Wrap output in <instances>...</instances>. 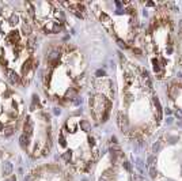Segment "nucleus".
I'll list each match as a JSON object with an SVG mask.
<instances>
[{"mask_svg":"<svg viewBox=\"0 0 182 181\" xmlns=\"http://www.w3.org/2000/svg\"><path fill=\"white\" fill-rule=\"evenodd\" d=\"M0 63L14 84L29 83L38 65L35 36L27 16L8 6L0 10Z\"/></svg>","mask_w":182,"mask_h":181,"instance_id":"obj_1","label":"nucleus"},{"mask_svg":"<svg viewBox=\"0 0 182 181\" xmlns=\"http://www.w3.org/2000/svg\"><path fill=\"white\" fill-rule=\"evenodd\" d=\"M49 124L48 113L42 110L38 100H34L30 106V110L25 120L23 135L20 138V144L30 157L41 158L49 154L50 150V138L41 135L39 128Z\"/></svg>","mask_w":182,"mask_h":181,"instance_id":"obj_2","label":"nucleus"},{"mask_svg":"<svg viewBox=\"0 0 182 181\" xmlns=\"http://www.w3.org/2000/svg\"><path fill=\"white\" fill-rule=\"evenodd\" d=\"M23 101L12 87L0 81V133L11 135L23 114Z\"/></svg>","mask_w":182,"mask_h":181,"instance_id":"obj_3","label":"nucleus"},{"mask_svg":"<svg viewBox=\"0 0 182 181\" xmlns=\"http://www.w3.org/2000/svg\"><path fill=\"white\" fill-rule=\"evenodd\" d=\"M0 181H16L15 166L11 155L0 149Z\"/></svg>","mask_w":182,"mask_h":181,"instance_id":"obj_4","label":"nucleus"},{"mask_svg":"<svg viewBox=\"0 0 182 181\" xmlns=\"http://www.w3.org/2000/svg\"><path fill=\"white\" fill-rule=\"evenodd\" d=\"M155 162H156V157H155V155H150V157H148V159H147V165L150 166H153V163H155Z\"/></svg>","mask_w":182,"mask_h":181,"instance_id":"obj_5","label":"nucleus"},{"mask_svg":"<svg viewBox=\"0 0 182 181\" xmlns=\"http://www.w3.org/2000/svg\"><path fill=\"white\" fill-rule=\"evenodd\" d=\"M148 173H150V176H151V178H155L156 177V168H155V166H151L150 169H148Z\"/></svg>","mask_w":182,"mask_h":181,"instance_id":"obj_6","label":"nucleus"},{"mask_svg":"<svg viewBox=\"0 0 182 181\" xmlns=\"http://www.w3.org/2000/svg\"><path fill=\"white\" fill-rule=\"evenodd\" d=\"M159 149H160V142H156L155 144L152 146V151L153 152H158V151H159Z\"/></svg>","mask_w":182,"mask_h":181,"instance_id":"obj_7","label":"nucleus"},{"mask_svg":"<svg viewBox=\"0 0 182 181\" xmlns=\"http://www.w3.org/2000/svg\"><path fill=\"white\" fill-rule=\"evenodd\" d=\"M132 181H143V178L137 174H132Z\"/></svg>","mask_w":182,"mask_h":181,"instance_id":"obj_8","label":"nucleus"},{"mask_svg":"<svg viewBox=\"0 0 182 181\" xmlns=\"http://www.w3.org/2000/svg\"><path fill=\"white\" fill-rule=\"evenodd\" d=\"M175 114H177V117H179V119H182V112H181V110H179V112H178V110H177V112H175Z\"/></svg>","mask_w":182,"mask_h":181,"instance_id":"obj_9","label":"nucleus"},{"mask_svg":"<svg viewBox=\"0 0 182 181\" xmlns=\"http://www.w3.org/2000/svg\"><path fill=\"white\" fill-rule=\"evenodd\" d=\"M167 181H172V180H167Z\"/></svg>","mask_w":182,"mask_h":181,"instance_id":"obj_10","label":"nucleus"}]
</instances>
